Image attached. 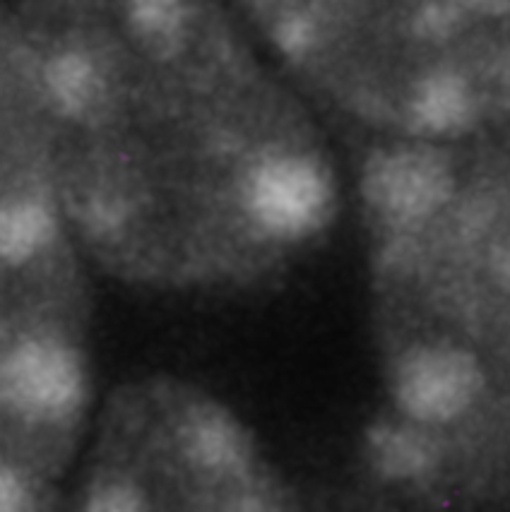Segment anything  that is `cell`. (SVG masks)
Instances as JSON below:
<instances>
[{
    "label": "cell",
    "mask_w": 510,
    "mask_h": 512,
    "mask_svg": "<svg viewBox=\"0 0 510 512\" xmlns=\"http://www.w3.org/2000/svg\"><path fill=\"white\" fill-rule=\"evenodd\" d=\"M484 392L482 359L458 339H417L395 361L393 400L397 412L434 431L458 424L474 412Z\"/></svg>",
    "instance_id": "1"
},
{
    "label": "cell",
    "mask_w": 510,
    "mask_h": 512,
    "mask_svg": "<svg viewBox=\"0 0 510 512\" xmlns=\"http://www.w3.org/2000/svg\"><path fill=\"white\" fill-rule=\"evenodd\" d=\"M335 188L320 159L277 152L258 159L241 183V205L263 234L299 241L328 222Z\"/></svg>",
    "instance_id": "2"
},
{
    "label": "cell",
    "mask_w": 510,
    "mask_h": 512,
    "mask_svg": "<svg viewBox=\"0 0 510 512\" xmlns=\"http://www.w3.org/2000/svg\"><path fill=\"white\" fill-rule=\"evenodd\" d=\"M87 375L80 354L49 335L22 337L0 363V397L29 424H63L80 412Z\"/></svg>",
    "instance_id": "3"
},
{
    "label": "cell",
    "mask_w": 510,
    "mask_h": 512,
    "mask_svg": "<svg viewBox=\"0 0 510 512\" xmlns=\"http://www.w3.org/2000/svg\"><path fill=\"white\" fill-rule=\"evenodd\" d=\"M364 195L390 224L417 226L441 214L453 200L455 171L431 147H395L369 159Z\"/></svg>",
    "instance_id": "4"
},
{
    "label": "cell",
    "mask_w": 510,
    "mask_h": 512,
    "mask_svg": "<svg viewBox=\"0 0 510 512\" xmlns=\"http://www.w3.org/2000/svg\"><path fill=\"white\" fill-rule=\"evenodd\" d=\"M179 445L195 467L210 474L239 476L253 460L248 431L229 409L215 402H195L186 409Z\"/></svg>",
    "instance_id": "5"
},
{
    "label": "cell",
    "mask_w": 510,
    "mask_h": 512,
    "mask_svg": "<svg viewBox=\"0 0 510 512\" xmlns=\"http://www.w3.org/2000/svg\"><path fill=\"white\" fill-rule=\"evenodd\" d=\"M366 455L378 474L390 481H424L443 464V443L434 428L407 416L376 421L366 433Z\"/></svg>",
    "instance_id": "6"
},
{
    "label": "cell",
    "mask_w": 510,
    "mask_h": 512,
    "mask_svg": "<svg viewBox=\"0 0 510 512\" xmlns=\"http://www.w3.org/2000/svg\"><path fill=\"white\" fill-rule=\"evenodd\" d=\"M477 94L455 70L438 68L412 87L407 99L409 125L429 138H458L477 121Z\"/></svg>",
    "instance_id": "7"
},
{
    "label": "cell",
    "mask_w": 510,
    "mask_h": 512,
    "mask_svg": "<svg viewBox=\"0 0 510 512\" xmlns=\"http://www.w3.org/2000/svg\"><path fill=\"white\" fill-rule=\"evenodd\" d=\"M41 85L53 109L68 118L90 116L109 97V77L92 51L68 46L53 53L41 70Z\"/></svg>",
    "instance_id": "8"
},
{
    "label": "cell",
    "mask_w": 510,
    "mask_h": 512,
    "mask_svg": "<svg viewBox=\"0 0 510 512\" xmlns=\"http://www.w3.org/2000/svg\"><path fill=\"white\" fill-rule=\"evenodd\" d=\"M56 238V214L39 195L27 193L3 202L0 210V258L8 265L34 260Z\"/></svg>",
    "instance_id": "9"
},
{
    "label": "cell",
    "mask_w": 510,
    "mask_h": 512,
    "mask_svg": "<svg viewBox=\"0 0 510 512\" xmlns=\"http://www.w3.org/2000/svg\"><path fill=\"white\" fill-rule=\"evenodd\" d=\"M126 25L145 49L169 56L188 37L191 5L188 0H126Z\"/></svg>",
    "instance_id": "10"
},
{
    "label": "cell",
    "mask_w": 510,
    "mask_h": 512,
    "mask_svg": "<svg viewBox=\"0 0 510 512\" xmlns=\"http://www.w3.org/2000/svg\"><path fill=\"white\" fill-rule=\"evenodd\" d=\"M412 27L419 39L441 44L460 32L462 8L455 0H429L417 10Z\"/></svg>",
    "instance_id": "11"
},
{
    "label": "cell",
    "mask_w": 510,
    "mask_h": 512,
    "mask_svg": "<svg viewBox=\"0 0 510 512\" xmlns=\"http://www.w3.org/2000/svg\"><path fill=\"white\" fill-rule=\"evenodd\" d=\"M85 512H150V503L133 481L106 479L90 491Z\"/></svg>",
    "instance_id": "12"
},
{
    "label": "cell",
    "mask_w": 510,
    "mask_h": 512,
    "mask_svg": "<svg viewBox=\"0 0 510 512\" xmlns=\"http://www.w3.org/2000/svg\"><path fill=\"white\" fill-rule=\"evenodd\" d=\"M275 41L289 58H301L316 46L318 27L304 13H289L277 22Z\"/></svg>",
    "instance_id": "13"
},
{
    "label": "cell",
    "mask_w": 510,
    "mask_h": 512,
    "mask_svg": "<svg viewBox=\"0 0 510 512\" xmlns=\"http://www.w3.org/2000/svg\"><path fill=\"white\" fill-rule=\"evenodd\" d=\"M32 493L27 481L10 464L0 469V512H32Z\"/></svg>",
    "instance_id": "14"
},
{
    "label": "cell",
    "mask_w": 510,
    "mask_h": 512,
    "mask_svg": "<svg viewBox=\"0 0 510 512\" xmlns=\"http://www.w3.org/2000/svg\"><path fill=\"white\" fill-rule=\"evenodd\" d=\"M462 10L484 15V17H503L510 13V0H455Z\"/></svg>",
    "instance_id": "15"
},
{
    "label": "cell",
    "mask_w": 510,
    "mask_h": 512,
    "mask_svg": "<svg viewBox=\"0 0 510 512\" xmlns=\"http://www.w3.org/2000/svg\"><path fill=\"white\" fill-rule=\"evenodd\" d=\"M224 512H270L268 500H265L260 493H241L234 500H229V505L224 508Z\"/></svg>",
    "instance_id": "16"
}]
</instances>
